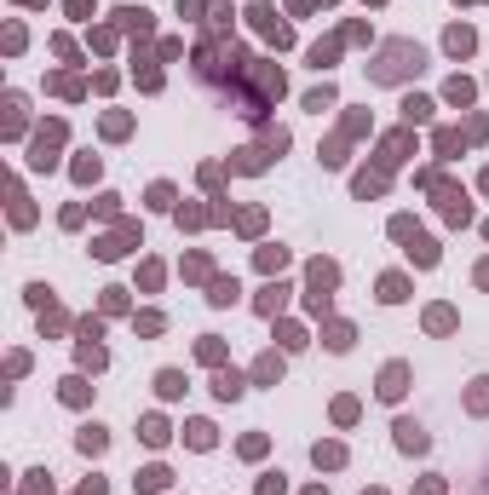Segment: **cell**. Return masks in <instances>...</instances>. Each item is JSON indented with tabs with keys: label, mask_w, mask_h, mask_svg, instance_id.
<instances>
[{
	"label": "cell",
	"mask_w": 489,
	"mask_h": 495,
	"mask_svg": "<svg viewBox=\"0 0 489 495\" xmlns=\"http://www.w3.org/2000/svg\"><path fill=\"white\" fill-rule=\"evenodd\" d=\"M409 69H421V46L391 40V46H386V58L375 64V81H398V75H409Z\"/></svg>",
	"instance_id": "1"
},
{
	"label": "cell",
	"mask_w": 489,
	"mask_h": 495,
	"mask_svg": "<svg viewBox=\"0 0 489 495\" xmlns=\"http://www.w3.org/2000/svg\"><path fill=\"white\" fill-rule=\"evenodd\" d=\"M403 386H409V369H403V363H391V369L380 374V397H386V404H398Z\"/></svg>",
	"instance_id": "2"
},
{
	"label": "cell",
	"mask_w": 489,
	"mask_h": 495,
	"mask_svg": "<svg viewBox=\"0 0 489 495\" xmlns=\"http://www.w3.org/2000/svg\"><path fill=\"white\" fill-rule=\"evenodd\" d=\"M398 450H409V455H421V450H426V432L414 427V420H398Z\"/></svg>",
	"instance_id": "3"
},
{
	"label": "cell",
	"mask_w": 489,
	"mask_h": 495,
	"mask_svg": "<svg viewBox=\"0 0 489 495\" xmlns=\"http://www.w3.org/2000/svg\"><path fill=\"white\" fill-rule=\"evenodd\" d=\"M248 17L259 23L265 35H276V40H288V29H283V23H276V17H271V6H265V0H253V12H248Z\"/></svg>",
	"instance_id": "4"
},
{
	"label": "cell",
	"mask_w": 489,
	"mask_h": 495,
	"mask_svg": "<svg viewBox=\"0 0 489 495\" xmlns=\"http://www.w3.org/2000/svg\"><path fill=\"white\" fill-rule=\"evenodd\" d=\"M444 46H449L455 58H467V52H472V29H467V23H455V29L444 35Z\"/></svg>",
	"instance_id": "5"
},
{
	"label": "cell",
	"mask_w": 489,
	"mask_h": 495,
	"mask_svg": "<svg viewBox=\"0 0 489 495\" xmlns=\"http://www.w3.org/2000/svg\"><path fill=\"white\" fill-rule=\"evenodd\" d=\"M156 392H161V397H179V392H184V374H179V369H161V374H156Z\"/></svg>",
	"instance_id": "6"
},
{
	"label": "cell",
	"mask_w": 489,
	"mask_h": 495,
	"mask_svg": "<svg viewBox=\"0 0 489 495\" xmlns=\"http://www.w3.org/2000/svg\"><path fill=\"white\" fill-rule=\"evenodd\" d=\"M213 392L225 397V404H230V397H242V374H219V381H213Z\"/></svg>",
	"instance_id": "7"
},
{
	"label": "cell",
	"mask_w": 489,
	"mask_h": 495,
	"mask_svg": "<svg viewBox=\"0 0 489 495\" xmlns=\"http://www.w3.org/2000/svg\"><path fill=\"white\" fill-rule=\"evenodd\" d=\"M311 455H317V466H340V461H345V450H340V443H317Z\"/></svg>",
	"instance_id": "8"
},
{
	"label": "cell",
	"mask_w": 489,
	"mask_h": 495,
	"mask_svg": "<svg viewBox=\"0 0 489 495\" xmlns=\"http://www.w3.org/2000/svg\"><path fill=\"white\" fill-rule=\"evenodd\" d=\"M380 300L398 305V300H403V276H380Z\"/></svg>",
	"instance_id": "9"
},
{
	"label": "cell",
	"mask_w": 489,
	"mask_h": 495,
	"mask_svg": "<svg viewBox=\"0 0 489 495\" xmlns=\"http://www.w3.org/2000/svg\"><path fill=\"white\" fill-rule=\"evenodd\" d=\"M207 300H213V305H230V300H236V282H230V276H219V282H213V294H207Z\"/></svg>",
	"instance_id": "10"
},
{
	"label": "cell",
	"mask_w": 489,
	"mask_h": 495,
	"mask_svg": "<svg viewBox=\"0 0 489 495\" xmlns=\"http://www.w3.org/2000/svg\"><path fill=\"white\" fill-rule=\"evenodd\" d=\"M81 450L98 455V450H104V427H86V432H81Z\"/></svg>",
	"instance_id": "11"
},
{
	"label": "cell",
	"mask_w": 489,
	"mask_h": 495,
	"mask_svg": "<svg viewBox=\"0 0 489 495\" xmlns=\"http://www.w3.org/2000/svg\"><path fill=\"white\" fill-rule=\"evenodd\" d=\"M190 443H196V450H207V443H213V427H207V420H190Z\"/></svg>",
	"instance_id": "12"
},
{
	"label": "cell",
	"mask_w": 489,
	"mask_h": 495,
	"mask_svg": "<svg viewBox=\"0 0 489 495\" xmlns=\"http://www.w3.org/2000/svg\"><path fill=\"white\" fill-rule=\"evenodd\" d=\"M329 346H334V351H345V346H352V328L334 323V328H329Z\"/></svg>",
	"instance_id": "13"
},
{
	"label": "cell",
	"mask_w": 489,
	"mask_h": 495,
	"mask_svg": "<svg viewBox=\"0 0 489 495\" xmlns=\"http://www.w3.org/2000/svg\"><path fill=\"white\" fill-rule=\"evenodd\" d=\"M409 253H414V259H421V265H432V259H437V248H432L426 237H414V248H409Z\"/></svg>",
	"instance_id": "14"
},
{
	"label": "cell",
	"mask_w": 489,
	"mask_h": 495,
	"mask_svg": "<svg viewBox=\"0 0 489 495\" xmlns=\"http://www.w3.org/2000/svg\"><path fill=\"white\" fill-rule=\"evenodd\" d=\"M329 104H334V92H329V87H322V92H311V98H306V110H317V115L329 110Z\"/></svg>",
	"instance_id": "15"
},
{
	"label": "cell",
	"mask_w": 489,
	"mask_h": 495,
	"mask_svg": "<svg viewBox=\"0 0 489 495\" xmlns=\"http://www.w3.org/2000/svg\"><path fill=\"white\" fill-rule=\"evenodd\" d=\"M283 294H288L283 282H276V288H265V300H259V311H276V305H283Z\"/></svg>",
	"instance_id": "16"
},
{
	"label": "cell",
	"mask_w": 489,
	"mask_h": 495,
	"mask_svg": "<svg viewBox=\"0 0 489 495\" xmlns=\"http://www.w3.org/2000/svg\"><path fill=\"white\" fill-rule=\"evenodd\" d=\"M426 110H432L426 98H409V104H403V115H409V121H426Z\"/></svg>",
	"instance_id": "17"
},
{
	"label": "cell",
	"mask_w": 489,
	"mask_h": 495,
	"mask_svg": "<svg viewBox=\"0 0 489 495\" xmlns=\"http://www.w3.org/2000/svg\"><path fill=\"white\" fill-rule=\"evenodd\" d=\"M259 495H283V473H265V484H259Z\"/></svg>",
	"instance_id": "18"
},
{
	"label": "cell",
	"mask_w": 489,
	"mask_h": 495,
	"mask_svg": "<svg viewBox=\"0 0 489 495\" xmlns=\"http://www.w3.org/2000/svg\"><path fill=\"white\" fill-rule=\"evenodd\" d=\"M472 409H478V415L489 409V381H478V392H472Z\"/></svg>",
	"instance_id": "19"
},
{
	"label": "cell",
	"mask_w": 489,
	"mask_h": 495,
	"mask_svg": "<svg viewBox=\"0 0 489 495\" xmlns=\"http://www.w3.org/2000/svg\"><path fill=\"white\" fill-rule=\"evenodd\" d=\"M478 282H483V288H489V259H483V265H478Z\"/></svg>",
	"instance_id": "20"
},
{
	"label": "cell",
	"mask_w": 489,
	"mask_h": 495,
	"mask_svg": "<svg viewBox=\"0 0 489 495\" xmlns=\"http://www.w3.org/2000/svg\"><path fill=\"white\" fill-rule=\"evenodd\" d=\"M483 191H489V173H483Z\"/></svg>",
	"instance_id": "21"
}]
</instances>
